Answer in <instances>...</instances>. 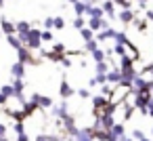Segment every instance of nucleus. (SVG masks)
<instances>
[{
	"label": "nucleus",
	"mask_w": 153,
	"mask_h": 141,
	"mask_svg": "<svg viewBox=\"0 0 153 141\" xmlns=\"http://www.w3.org/2000/svg\"><path fill=\"white\" fill-rule=\"evenodd\" d=\"M7 101H9V97H4L2 93H0V105H7Z\"/></svg>",
	"instance_id": "obj_38"
},
{
	"label": "nucleus",
	"mask_w": 153,
	"mask_h": 141,
	"mask_svg": "<svg viewBox=\"0 0 153 141\" xmlns=\"http://www.w3.org/2000/svg\"><path fill=\"white\" fill-rule=\"evenodd\" d=\"M107 84H122V70L120 65H113L109 72H107Z\"/></svg>",
	"instance_id": "obj_5"
},
{
	"label": "nucleus",
	"mask_w": 153,
	"mask_h": 141,
	"mask_svg": "<svg viewBox=\"0 0 153 141\" xmlns=\"http://www.w3.org/2000/svg\"><path fill=\"white\" fill-rule=\"evenodd\" d=\"M65 28V19L63 17H55V30H63Z\"/></svg>",
	"instance_id": "obj_32"
},
{
	"label": "nucleus",
	"mask_w": 153,
	"mask_h": 141,
	"mask_svg": "<svg viewBox=\"0 0 153 141\" xmlns=\"http://www.w3.org/2000/svg\"><path fill=\"white\" fill-rule=\"evenodd\" d=\"M90 55H92V61H94V63H101V61H107V51H103L101 46H99V49H97L94 53H90Z\"/></svg>",
	"instance_id": "obj_17"
},
{
	"label": "nucleus",
	"mask_w": 153,
	"mask_h": 141,
	"mask_svg": "<svg viewBox=\"0 0 153 141\" xmlns=\"http://www.w3.org/2000/svg\"><path fill=\"white\" fill-rule=\"evenodd\" d=\"M109 141H117V139H109Z\"/></svg>",
	"instance_id": "obj_44"
},
{
	"label": "nucleus",
	"mask_w": 153,
	"mask_h": 141,
	"mask_svg": "<svg viewBox=\"0 0 153 141\" xmlns=\"http://www.w3.org/2000/svg\"><path fill=\"white\" fill-rule=\"evenodd\" d=\"M17 57H19V61H21V63H25V65H27V63H30V65H32V63H36V59L32 57V51H30L27 46H23L21 51H17Z\"/></svg>",
	"instance_id": "obj_10"
},
{
	"label": "nucleus",
	"mask_w": 153,
	"mask_h": 141,
	"mask_svg": "<svg viewBox=\"0 0 153 141\" xmlns=\"http://www.w3.org/2000/svg\"><path fill=\"white\" fill-rule=\"evenodd\" d=\"M2 4H4V0H0V7H2Z\"/></svg>",
	"instance_id": "obj_43"
},
{
	"label": "nucleus",
	"mask_w": 153,
	"mask_h": 141,
	"mask_svg": "<svg viewBox=\"0 0 153 141\" xmlns=\"http://www.w3.org/2000/svg\"><path fill=\"white\" fill-rule=\"evenodd\" d=\"M88 28L97 34V32H101V30H109L111 26H109V21L103 17V19H99V17H90L88 19Z\"/></svg>",
	"instance_id": "obj_3"
},
{
	"label": "nucleus",
	"mask_w": 153,
	"mask_h": 141,
	"mask_svg": "<svg viewBox=\"0 0 153 141\" xmlns=\"http://www.w3.org/2000/svg\"><path fill=\"white\" fill-rule=\"evenodd\" d=\"M80 36H82V40H84V42H88V40H94V38H97V34H94L88 26H86L84 30H80Z\"/></svg>",
	"instance_id": "obj_19"
},
{
	"label": "nucleus",
	"mask_w": 153,
	"mask_h": 141,
	"mask_svg": "<svg viewBox=\"0 0 153 141\" xmlns=\"http://www.w3.org/2000/svg\"><path fill=\"white\" fill-rule=\"evenodd\" d=\"M34 141H63L59 135H46V133H40Z\"/></svg>",
	"instance_id": "obj_21"
},
{
	"label": "nucleus",
	"mask_w": 153,
	"mask_h": 141,
	"mask_svg": "<svg viewBox=\"0 0 153 141\" xmlns=\"http://www.w3.org/2000/svg\"><path fill=\"white\" fill-rule=\"evenodd\" d=\"M97 141H109V130H94Z\"/></svg>",
	"instance_id": "obj_25"
},
{
	"label": "nucleus",
	"mask_w": 153,
	"mask_h": 141,
	"mask_svg": "<svg viewBox=\"0 0 153 141\" xmlns=\"http://www.w3.org/2000/svg\"><path fill=\"white\" fill-rule=\"evenodd\" d=\"M74 93H76V91L71 88V84H69L67 80H61V84H59V95H61V99H69Z\"/></svg>",
	"instance_id": "obj_12"
},
{
	"label": "nucleus",
	"mask_w": 153,
	"mask_h": 141,
	"mask_svg": "<svg viewBox=\"0 0 153 141\" xmlns=\"http://www.w3.org/2000/svg\"><path fill=\"white\" fill-rule=\"evenodd\" d=\"M67 2H71V4H76V2H80V0H67Z\"/></svg>",
	"instance_id": "obj_41"
},
{
	"label": "nucleus",
	"mask_w": 153,
	"mask_h": 141,
	"mask_svg": "<svg viewBox=\"0 0 153 141\" xmlns=\"http://www.w3.org/2000/svg\"><path fill=\"white\" fill-rule=\"evenodd\" d=\"M17 36H19V34H17ZM19 38H21V42H23L30 51H40V49H42V30H38V28H32L27 34H21Z\"/></svg>",
	"instance_id": "obj_1"
},
{
	"label": "nucleus",
	"mask_w": 153,
	"mask_h": 141,
	"mask_svg": "<svg viewBox=\"0 0 153 141\" xmlns=\"http://www.w3.org/2000/svg\"><path fill=\"white\" fill-rule=\"evenodd\" d=\"M88 7H90L88 0H80V2H76V4H74V13H76V17H86Z\"/></svg>",
	"instance_id": "obj_13"
},
{
	"label": "nucleus",
	"mask_w": 153,
	"mask_h": 141,
	"mask_svg": "<svg viewBox=\"0 0 153 141\" xmlns=\"http://www.w3.org/2000/svg\"><path fill=\"white\" fill-rule=\"evenodd\" d=\"M111 70V65L107 61H101V63H94V74H107Z\"/></svg>",
	"instance_id": "obj_20"
},
{
	"label": "nucleus",
	"mask_w": 153,
	"mask_h": 141,
	"mask_svg": "<svg viewBox=\"0 0 153 141\" xmlns=\"http://www.w3.org/2000/svg\"><path fill=\"white\" fill-rule=\"evenodd\" d=\"M149 19L145 17V19H134V26L138 28V32H147V28H149V23H147Z\"/></svg>",
	"instance_id": "obj_24"
},
{
	"label": "nucleus",
	"mask_w": 153,
	"mask_h": 141,
	"mask_svg": "<svg viewBox=\"0 0 153 141\" xmlns=\"http://www.w3.org/2000/svg\"><path fill=\"white\" fill-rule=\"evenodd\" d=\"M126 137V126H124V122H117L111 130H109V139H117V141H122Z\"/></svg>",
	"instance_id": "obj_6"
},
{
	"label": "nucleus",
	"mask_w": 153,
	"mask_h": 141,
	"mask_svg": "<svg viewBox=\"0 0 153 141\" xmlns=\"http://www.w3.org/2000/svg\"><path fill=\"white\" fill-rule=\"evenodd\" d=\"M11 76H13V78H25V63L15 61V63L11 65Z\"/></svg>",
	"instance_id": "obj_11"
},
{
	"label": "nucleus",
	"mask_w": 153,
	"mask_h": 141,
	"mask_svg": "<svg viewBox=\"0 0 153 141\" xmlns=\"http://www.w3.org/2000/svg\"><path fill=\"white\" fill-rule=\"evenodd\" d=\"M7 42H9V46H11V49H13L15 53H17V51H21V49L25 46V44L21 42V38L17 36V34H11V36H7Z\"/></svg>",
	"instance_id": "obj_15"
},
{
	"label": "nucleus",
	"mask_w": 153,
	"mask_h": 141,
	"mask_svg": "<svg viewBox=\"0 0 153 141\" xmlns=\"http://www.w3.org/2000/svg\"><path fill=\"white\" fill-rule=\"evenodd\" d=\"M115 32H117V30H113V28H109V30H101V32H97V40H99V42H107V40H113Z\"/></svg>",
	"instance_id": "obj_16"
},
{
	"label": "nucleus",
	"mask_w": 153,
	"mask_h": 141,
	"mask_svg": "<svg viewBox=\"0 0 153 141\" xmlns=\"http://www.w3.org/2000/svg\"><path fill=\"white\" fill-rule=\"evenodd\" d=\"M51 114H53L55 118H59V120L67 118V116H69V103H67V101L63 99V101H61L59 105H53V107H51Z\"/></svg>",
	"instance_id": "obj_2"
},
{
	"label": "nucleus",
	"mask_w": 153,
	"mask_h": 141,
	"mask_svg": "<svg viewBox=\"0 0 153 141\" xmlns=\"http://www.w3.org/2000/svg\"><path fill=\"white\" fill-rule=\"evenodd\" d=\"M136 2H138V4H147V2H149V0H136Z\"/></svg>",
	"instance_id": "obj_40"
},
{
	"label": "nucleus",
	"mask_w": 153,
	"mask_h": 141,
	"mask_svg": "<svg viewBox=\"0 0 153 141\" xmlns=\"http://www.w3.org/2000/svg\"><path fill=\"white\" fill-rule=\"evenodd\" d=\"M0 93H2L4 97H15V88H13V84H4V86H0Z\"/></svg>",
	"instance_id": "obj_23"
},
{
	"label": "nucleus",
	"mask_w": 153,
	"mask_h": 141,
	"mask_svg": "<svg viewBox=\"0 0 153 141\" xmlns=\"http://www.w3.org/2000/svg\"><path fill=\"white\" fill-rule=\"evenodd\" d=\"M86 17H88V19H90V17H99V19H103V17H105V11H103L101 4H90L88 11H86Z\"/></svg>",
	"instance_id": "obj_14"
},
{
	"label": "nucleus",
	"mask_w": 153,
	"mask_h": 141,
	"mask_svg": "<svg viewBox=\"0 0 153 141\" xmlns=\"http://www.w3.org/2000/svg\"><path fill=\"white\" fill-rule=\"evenodd\" d=\"M122 141H136V139H134V137H132V135H130V137H128V135H126V137H124V139H122Z\"/></svg>",
	"instance_id": "obj_39"
},
{
	"label": "nucleus",
	"mask_w": 153,
	"mask_h": 141,
	"mask_svg": "<svg viewBox=\"0 0 153 141\" xmlns=\"http://www.w3.org/2000/svg\"><path fill=\"white\" fill-rule=\"evenodd\" d=\"M113 2H115L117 7H122V9H130V2H128V0H113Z\"/></svg>",
	"instance_id": "obj_34"
},
{
	"label": "nucleus",
	"mask_w": 153,
	"mask_h": 141,
	"mask_svg": "<svg viewBox=\"0 0 153 141\" xmlns=\"http://www.w3.org/2000/svg\"><path fill=\"white\" fill-rule=\"evenodd\" d=\"M53 32L51 30H42V42H53Z\"/></svg>",
	"instance_id": "obj_29"
},
{
	"label": "nucleus",
	"mask_w": 153,
	"mask_h": 141,
	"mask_svg": "<svg viewBox=\"0 0 153 141\" xmlns=\"http://www.w3.org/2000/svg\"><path fill=\"white\" fill-rule=\"evenodd\" d=\"M147 116L153 118V97H151V101H149V105H147Z\"/></svg>",
	"instance_id": "obj_35"
},
{
	"label": "nucleus",
	"mask_w": 153,
	"mask_h": 141,
	"mask_svg": "<svg viewBox=\"0 0 153 141\" xmlns=\"http://www.w3.org/2000/svg\"><path fill=\"white\" fill-rule=\"evenodd\" d=\"M44 30H55V17H46L44 19Z\"/></svg>",
	"instance_id": "obj_30"
},
{
	"label": "nucleus",
	"mask_w": 153,
	"mask_h": 141,
	"mask_svg": "<svg viewBox=\"0 0 153 141\" xmlns=\"http://www.w3.org/2000/svg\"><path fill=\"white\" fill-rule=\"evenodd\" d=\"M74 141H97V139H94V128H92V126H90V128H88V126H82V128L78 130V135L74 137Z\"/></svg>",
	"instance_id": "obj_4"
},
{
	"label": "nucleus",
	"mask_w": 153,
	"mask_h": 141,
	"mask_svg": "<svg viewBox=\"0 0 153 141\" xmlns=\"http://www.w3.org/2000/svg\"><path fill=\"white\" fill-rule=\"evenodd\" d=\"M117 17H120V21H122V23H126V26L134 23V19H136V15H134V11H132V9H122V11L117 13Z\"/></svg>",
	"instance_id": "obj_7"
},
{
	"label": "nucleus",
	"mask_w": 153,
	"mask_h": 141,
	"mask_svg": "<svg viewBox=\"0 0 153 141\" xmlns=\"http://www.w3.org/2000/svg\"><path fill=\"white\" fill-rule=\"evenodd\" d=\"M17 141H30V135L27 133H21V135H17Z\"/></svg>",
	"instance_id": "obj_36"
},
{
	"label": "nucleus",
	"mask_w": 153,
	"mask_h": 141,
	"mask_svg": "<svg viewBox=\"0 0 153 141\" xmlns=\"http://www.w3.org/2000/svg\"><path fill=\"white\" fill-rule=\"evenodd\" d=\"M84 44H86V51H88V53H94V51L99 49V40H97V38H94V40H88V42H84Z\"/></svg>",
	"instance_id": "obj_26"
},
{
	"label": "nucleus",
	"mask_w": 153,
	"mask_h": 141,
	"mask_svg": "<svg viewBox=\"0 0 153 141\" xmlns=\"http://www.w3.org/2000/svg\"><path fill=\"white\" fill-rule=\"evenodd\" d=\"M0 141H9V137H4V139H0Z\"/></svg>",
	"instance_id": "obj_42"
},
{
	"label": "nucleus",
	"mask_w": 153,
	"mask_h": 141,
	"mask_svg": "<svg viewBox=\"0 0 153 141\" xmlns=\"http://www.w3.org/2000/svg\"><path fill=\"white\" fill-rule=\"evenodd\" d=\"M101 7H103V11H105V17H107V19H115V17H117V13H115V7H117V4L113 2V0H105Z\"/></svg>",
	"instance_id": "obj_9"
},
{
	"label": "nucleus",
	"mask_w": 153,
	"mask_h": 141,
	"mask_svg": "<svg viewBox=\"0 0 153 141\" xmlns=\"http://www.w3.org/2000/svg\"><path fill=\"white\" fill-rule=\"evenodd\" d=\"M78 95H80V99H90V91L88 88H80Z\"/></svg>",
	"instance_id": "obj_33"
},
{
	"label": "nucleus",
	"mask_w": 153,
	"mask_h": 141,
	"mask_svg": "<svg viewBox=\"0 0 153 141\" xmlns=\"http://www.w3.org/2000/svg\"><path fill=\"white\" fill-rule=\"evenodd\" d=\"M151 133H153V128H151Z\"/></svg>",
	"instance_id": "obj_45"
},
{
	"label": "nucleus",
	"mask_w": 153,
	"mask_h": 141,
	"mask_svg": "<svg viewBox=\"0 0 153 141\" xmlns=\"http://www.w3.org/2000/svg\"><path fill=\"white\" fill-rule=\"evenodd\" d=\"M111 93H113L111 84H103V86H101V95H105V97H111Z\"/></svg>",
	"instance_id": "obj_31"
},
{
	"label": "nucleus",
	"mask_w": 153,
	"mask_h": 141,
	"mask_svg": "<svg viewBox=\"0 0 153 141\" xmlns=\"http://www.w3.org/2000/svg\"><path fill=\"white\" fill-rule=\"evenodd\" d=\"M4 137H7V126L0 124V139H4Z\"/></svg>",
	"instance_id": "obj_37"
},
{
	"label": "nucleus",
	"mask_w": 153,
	"mask_h": 141,
	"mask_svg": "<svg viewBox=\"0 0 153 141\" xmlns=\"http://www.w3.org/2000/svg\"><path fill=\"white\" fill-rule=\"evenodd\" d=\"M0 30H2V34L4 36H11V34H17V26L13 23V21H9V19H0Z\"/></svg>",
	"instance_id": "obj_8"
},
{
	"label": "nucleus",
	"mask_w": 153,
	"mask_h": 141,
	"mask_svg": "<svg viewBox=\"0 0 153 141\" xmlns=\"http://www.w3.org/2000/svg\"><path fill=\"white\" fill-rule=\"evenodd\" d=\"M71 26H74V28L80 32V30H84V28L88 26V21H86V17H76V19L71 21Z\"/></svg>",
	"instance_id": "obj_22"
},
{
	"label": "nucleus",
	"mask_w": 153,
	"mask_h": 141,
	"mask_svg": "<svg viewBox=\"0 0 153 141\" xmlns=\"http://www.w3.org/2000/svg\"><path fill=\"white\" fill-rule=\"evenodd\" d=\"M15 26H17V34H19V36H21V34H27V32H30V30L34 28V26H32L30 21H17Z\"/></svg>",
	"instance_id": "obj_18"
},
{
	"label": "nucleus",
	"mask_w": 153,
	"mask_h": 141,
	"mask_svg": "<svg viewBox=\"0 0 153 141\" xmlns=\"http://www.w3.org/2000/svg\"><path fill=\"white\" fill-rule=\"evenodd\" d=\"M13 130H15L17 135H21V133H27V130H25V126H23V120H17V122L13 124Z\"/></svg>",
	"instance_id": "obj_28"
},
{
	"label": "nucleus",
	"mask_w": 153,
	"mask_h": 141,
	"mask_svg": "<svg viewBox=\"0 0 153 141\" xmlns=\"http://www.w3.org/2000/svg\"><path fill=\"white\" fill-rule=\"evenodd\" d=\"M132 137H134L136 141H151V139H149L143 130H138V128H136V130H132Z\"/></svg>",
	"instance_id": "obj_27"
}]
</instances>
